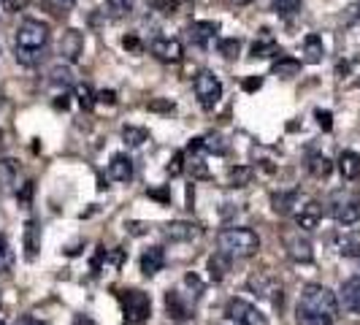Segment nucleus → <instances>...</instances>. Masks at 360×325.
Wrapping results in <instances>:
<instances>
[{"label": "nucleus", "instance_id": "f257e3e1", "mask_svg": "<svg viewBox=\"0 0 360 325\" xmlns=\"http://www.w3.org/2000/svg\"><path fill=\"white\" fill-rule=\"evenodd\" d=\"M339 314V298L325 285H307L298 298V325H333Z\"/></svg>", "mask_w": 360, "mask_h": 325}, {"label": "nucleus", "instance_id": "f03ea898", "mask_svg": "<svg viewBox=\"0 0 360 325\" xmlns=\"http://www.w3.org/2000/svg\"><path fill=\"white\" fill-rule=\"evenodd\" d=\"M52 30L41 19H22L14 30V57L22 65H36L49 46Z\"/></svg>", "mask_w": 360, "mask_h": 325}, {"label": "nucleus", "instance_id": "7ed1b4c3", "mask_svg": "<svg viewBox=\"0 0 360 325\" xmlns=\"http://www.w3.org/2000/svg\"><path fill=\"white\" fill-rule=\"evenodd\" d=\"M217 247L231 257H252L260 250V236L250 228H222L217 234Z\"/></svg>", "mask_w": 360, "mask_h": 325}, {"label": "nucleus", "instance_id": "20e7f679", "mask_svg": "<svg viewBox=\"0 0 360 325\" xmlns=\"http://www.w3.org/2000/svg\"><path fill=\"white\" fill-rule=\"evenodd\" d=\"M120 304H122V317L127 325H141L152 314V298L141 290H122Z\"/></svg>", "mask_w": 360, "mask_h": 325}, {"label": "nucleus", "instance_id": "39448f33", "mask_svg": "<svg viewBox=\"0 0 360 325\" xmlns=\"http://www.w3.org/2000/svg\"><path fill=\"white\" fill-rule=\"evenodd\" d=\"M193 90L203 108H214L222 98V82L212 71H198L193 79Z\"/></svg>", "mask_w": 360, "mask_h": 325}, {"label": "nucleus", "instance_id": "423d86ee", "mask_svg": "<svg viewBox=\"0 0 360 325\" xmlns=\"http://www.w3.org/2000/svg\"><path fill=\"white\" fill-rule=\"evenodd\" d=\"M225 314H228V320H233L238 325H269V317L244 298H231Z\"/></svg>", "mask_w": 360, "mask_h": 325}, {"label": "nucleus", "instance_id": "0eeeda50", "mask_svg": "<svg viewBox=\"0 0 360 325\" xmlns=\"http://www.w3.org/2000/svg\"><path fill=\"white\" fill-rule=\"evenodd\" d=\"M330 217L339 225H355L360 222V198L349 196V193H339L330 200Z\"/></svg>", "mask_w": 360, "mask_h": 325}, {"label": "nucleus", "instance_id": "6e6552de", "mask_svg": "<svg viewBox=\"0 0 360 325\" xmlns=\"http://www.w3.org/2000/svg\"><path fill=\"white\" fill-rule=\"evenodd\" d=\"M149 52L155 54L160 63H179L181 57H184V46H181L179 38L160 36L149 44Z\"/></svg>", "mask_w": 360, "mask_h": 325}, {"label": "nucleus", "instance_id": "1a4fd4ad", "mask_svg": "<svg viewBox=\"0 0 360 325\" xmlns=\"http://www.w3.org/2000/svg\"><path fill=\"white\" fill-rule=\"evenodd\" d=\"M320 219H323V206L317 200H307L304 206L295 209V222L301 231H314L320 225Z\"/></svg>", "mask_w": 360, "mask_h": 325}, {"label": "nucleus", "instance_id": "9d476101", "mask_svg": "<svg viewBox=\"0 0 360 325\" xmlns=\"http://www.w3.org/2000/svg\"><path fill=\"white\" fill-rule=\"evenodd\" d=\"M339 307L360 314V276H349L339 290Z\"/></svg>", "mask_w": 360, "mask_h": 325}, {"label": "nucleus", "instance_id": "9b49d317", "mask_svg": "<svg viewBox=\"0 0 360 325\" xmlns=\"http://www.w3.org/2000/svg\"><path fill=\"white\" fill-rule=\"evenodd\" d=\"M82 52H84V36L79 30H65L63 38H60V54H63V60L76 63L82 57Z\"/></svg>", "mask_w": 360, "mask_h": 325}, {"label": "nucleus", "instance_id": "f8f14e48", "mask_svg": "<svg viewBox=\"0 0 360 325\" xmlns=\"http://www.w3.org/2000/svg\"><path fill=\"white\" fill-rule=\"evenodd\" d=\"M217 30H219V27H217L214 22H193V25L187 27V36H190V41H193L195 46L206 49L217 38Z\"/></svg>", "mask_w": 360, "mask_h": 325}, {"label": "nucleus", "instance_id": "ddd939ff", "mask_svg": "<svg viewBox=\"0 0 360 325\" xmlns=\"http://www.w3.org/2000/svg\"><path fill=\"white\" fill-rule=\"evenodd\" d=\"M165 236L171 241H193L200 236V228L195 222H187V219H176V222H168L165 225Z\"/></svg>", "mask_w": 360, "mask_h": 325}, {"label": "nucleus", "instance_id": "4468645a", "mask_svg": "<svg viewBox=\"0 0 360 325\" xmlns=\"http://www.w3.org/2000/svg\"><path fill=\"white\" fill-rule=\"evenodd\" d=\"M106 174L111 181H130L133 179V160L127 155H114L108 162Z\"/></svg>", "mask_w": 360, "mask_h": 325}, {"label": "nucleus", "instance_id": "2eb2a0df", "mask_svg": "<svg viewBox=\"0 0 360 325\" xmlns=\"http://www.w3.org/2000/svg\"><path fill=\"white\" fill-rule=\"evenodd\" d=\"M301 206V196L295 193V190H288V193H274L271 196V209L276 212V215H292L295 209Z\"/></svg>", "mask_w": 360, "mask_h": 325}, {"label": "nucleus", "instance_id": "dca6fc26", "mask_svg": "<svg viewBox=\"0 0 360 325\" xmlns=\"http://www.w3.org/2000/svg\"><path fill=\"white\" fill-rule=\"evenodd\" d=\"M165 309H168V314H171L174 320H187V317L193 314L190 304L184 301V295L176 293V290H168V293H165Z\"/></svg>", "mask_w": 360, "mask_h": 325}, {"label": "nucleus", "instance_id": "f3484780", "mask_svg": "<svg viewBox=\"0 0 360 325\" xmlns=\"http://www.w3.org/2000/svg\"><path fill=\"white\" fill-rule=\"evenodd\" d=\"M333 247L344 257H355V255H360V234L358 231H344L333 238Z\"/></svg>", "mask_w": 360, "mask_h": 325}, {"label": "nucleus", "instance_id": "a211bd4d", "mask_svg": "<svg viewBox=\"0 0 360 325\" xmlns=\"http://www.w3.org/2000/svg\"><path fill=\"white\" fill-rule=\"evenodd\" d=\"M250 288L257 293V295H263V298H271L274 304H282V298L279 295H274V293H282V288L271 279V276H266V274H257V276H252L250 279Z\"/></svg>", "mask_w": 360, "mask_h": 325}, {"label": "nucleus", "instance_id": "6ab92c4d", "mask_svg": "<svg viewBox=\"0 0 360 325\" xmlns=\"http://www.w3.org/2000/svg\"><path fill=\"white\" fill-rule=\"evenodd\" d=\"M288 255L295 260V263H309V260L314 257V253H311V241L304 238V236H290Z\"/></svg>", "mask_w": 360, "mask_h": 325}, {"label": "nucleus", "instance_id": "aec40b11", "mask_svg": "<svg viewBox=\"0 0 360 325\" xmlns=\"http://www.w3.org/2000/svg\"><path fill=\"white\" fill-rule=\"evenodd\" d=\"M339 171H342V177L347 181L360 179V155L358 152H352V149L342 152V155H339Z\"/></svg>", "mask_w": 360, "mask_h": 325}, {"label": "nucleus", "instance_id": "412c9836", "mask_svg": "<svg viewBox=\"0 0 360 325\" xmlns=\"http://www.w3.org/2000/svg\"><path fill=\"white\" fill-rule=\"evenodd\" d=\"M165 266V253H162V247H149L144 255H141V271H144V276H155L158 271H162Z\"/></svg>", "mask_w": 360, "mask_h": 325}, {"label": "nucleus", "instance_id": "4be33fe9", "mask_svg": "<svg viewBox=\"0 0 360 325\" xmlns=\"http://www.w3.org/2000/svg\"><path fill=\"white\" fill-rule=\"evenodd\" d=\"M231 255H225L222 250L219 253H214L212 257H209V276L214 279V282H219V279H225V274L231 271Z\"/></svg>", "mask_w": 360, "mask_h": 325}, {"label": "nucleus", "instance_id": "5701e85b", "mask_svg": "<svg viewBox=\"0 0 360 325\" xmlns=\"http://www.w3.org/2000/svg\"><path fill=\"white\" fill-rule=\"evenodd\" d=\"M271 73L279 76V79H292V76L301 73V60H295V57H279V60L271 65Z\"/></svg>", "mask_w": 360, "mask_h": 325}, {"label": "nucleus", "instance_id": "b1692460", "mask_svg": "<svg viewBox=\"0 0 360 325\" xmlns=\"http://www.w3.org/2000/svg\"><path fill=\"white\" fill-rule=\"evenodd\" d=\"M307 168L311 177H317V179H325L330 171H333V162L328 160L325 155H320V152H311L307 160Z\"/></svg>", "mask_w": 360, "mask_h": 325}, {"label": "nucleus", "instance_id": "393cba45", "mask_svg": "<svg viewBox=\"0 0 360 325\" xmlns=\"http://www.w3.org/2000/svg\"><path fill=\"white\" fill-rule=\"evenodd\" d=\"M325 57V44L320 36H307L304 38V60L307 63H320Z\"/></svg>", "mask_w": 360, "mask_h": 325}, {"label": "nucleus", "instance_id": "a878e982", "mask_svg": "<svg viewBox=\"0 0 360 325\" xmlns=\"http://www.w3.org/2000/svg\"><path fill=\"white\" fill-rule=\"evenodd\" d=\"M41 228H38L36 222H27V228H25V255L27 257H36L38 247H41Z\"/></svg>", "mask_w": 360, "mask_h": 325}, {"label": "nucleus", "instance_id": "bb28decb", "mask_svg": "<svg viewBox=\"0 0 360 325\" xmlns=\"http://www.w3.org/2000/svg\"><path fill=\"white\" fill-rule=\"evenodd\" d=\"M122 139H125L127 146H144L149 141V133L144 127H136V125H125L122 127Z\"/></svg>", "mask_w": 360, "mask_h": 325}, {"label": "nucleus", "instance_id": "cd10ccee", "mask_svg": "<svg viewBox=\"0 0 360 325\" xmlns=\"http://www.w3.org/2000/svg\"><path fill=\"white\" fill-rule=\"evenodd\" d=\"M49 82L57 84V87H71L73 84V71L68 65H54L49 71Z\"/></svg>", "mask_w": 360, "mask_h": 325}, {"label": "nucleus", "instance_id": "c85d7f7f", "mask_svg": "<svg viewBox=\"0 0 360 325\" xmlns=\"http://www.w3.org/2000/svg\"><path fill=\"white\" fill-rule=\"evenodd\" d=\"M231 184L233 187H247L250 184V179H252V168L250 165H236V168H231Z\"/></svg>", "mask_w": 360, "mask_h": 325}, {"label": "nucleus", "instance_id": "c756f323", "mask_svg": "<svg viewBox=\"0 0 360 325\" xmlns=\"http://www.w3.org/2000/svg\"><path fill=\"white\" fill-rule=\"evenodd\" d=\"M276 44H274V38L271 36H263L260 41H255L252 44V57H271V54H276Z\"/></svg>", "mask_w": 360, "mask_h": 325}, {"label": "nucleus", "instance_id": "7c9ffc66", "mask_svg": "<svg viewBox=\"0 0 360 325\" xmlns=\"http://www.w3.org/2000/svg\"><path fill=\"white\" fill-rule=\"evenodd\" d=\"M76 103L84 111H90L95 106V92H92L90 84H76Z\"/></svg>", "mask_w": 360, "mask_h": 325}, {"label": "nucleus", "instance_id": "2f4dec72", "mask_svg": "<svg viewBox=\"0 0 360 325\" xmlns=\"http://www.w3.org/2000/svg\"><path fill=\"white\" fill-rule=\"evenodd\" d=\"M217 49H219L222 57L233 60V57H238V52H241V41H238V38H222V41L217 44Z\"/></svg>", "mask_w": 360, "mask_h": 325}, {"label": "nucleus", "instance_id": "473e14b6", "mask_svg": "<svg viewBox=\"0 0 360 325\" xmlns=\"http://www.w3.org/2000/svg\"><path fill=\"white\" fill-rule=\"evenodd\" d=\"M274 8L279 17H292L301 11V0H274Z\"/></svg>", "mask_w": 360, "mask_h": 325}, {"label": "nucleus", "instance_id": "72a5a7b5", "mask_svg": "<svg viewBox=\"0 0 360 325\" xmlns=\"http://www.w3.org/2000/svg\"><path fill=\"white\" fill-rule=\"evenodd\" d=\"M200 144H203V149H206V152H214V155H225V152H228V146L222 144V136H203V139H200Z\"/></svg>", "mask_w": 360, "mask_h": 325}, {"label": "nucleus", "instance_id": "f704fd0d", "mask_svg": "<svg viewBox=\"0 0 360 325\" xmlns=\"http://www.w3.org/2000/svg\"><path fill=\"white\" fill-rule=\"evenodd\" d=\"M106 8L114 14V17H125L133 8V0H106Z\"/></svg>", "mask_w": 360, "mask_h": 325}, {"label": "nucleus", "instance_id": "c9c22d12", "mask_svg": "<svg viewBox=\"0 0 360 325\" xmlns=\"http://www.w3.org/2000/svg\"><path fill=\"white\" fill-rule=\"evenodd\" d=\"M14 177H17V165H14V160L0 162V179L6 181V184H11V181H14Z\"/></svg>", "mask_w": 360, "mask_h": 325}, {"label": "nucleus", "instance_id": "e433bc0d", "mask_svg": "<svg viewBox=\"0 0 360 325\" xmlns=\"http://www.w3.org/2000/svg\"><path fill=\"white\" fill-rule=\"evenodd\" d=\"M152 8L160 14H174L179 8V0H152Z\"/></svg>", "mask_w": 360, "mask_h": 325}, {"label": "nucleus", "instance_id": "4c0bfd02", "mask_svg": "<svg viewBox=\"0 0 360 325\" xmlns=\"http://www.w3.org/2000/svg\"><path fill=\"white\" fill-rule=\"evenodd\" d=\"M27 3H30V0H0V6H3L6 14H19V11H25Z\"/></svg>", "mask_w": 360, "mask_h": 325}, {"label": "nucleus", "instance_id": "58836bf2", "mask_svg": "<svg viewBox=\"0 0 360 325\" xmlns=\"http://www.w3.org/2000/svg\"><path fill=\"white\" fill-rule=\"evenodd\" d=\"M8 263H11V250H8L6 236H0V271L8 269Z\"/></svg>", "mask_w": 360, "mask_h": 325}, {"label": "nucleus", "instance_id": "ea45409f", "mask_svg": "<svg viewBox=\"0 0 360 325\" xmlns=\"http://www.w3.org/2000/svg\"><path fill=\"white\" fill-rule=\"evenodd\" d=\"M181 171H184V152H176L174 160L168 162V174H171V177H179Z\"/></svg>", "mask_w": 360, "mask_h": 325}, {"label": "nucleus", "instance_id": "a19ab883", "mask_svg": "<svg viewBox=\"0 0 360 325\" xmlns=\"http://www.w3.org/2000/svg\"><path fill=\"white\" fill-rule=\"evenodd\" d=\"M260 87H263V79H260V76H252V79H247V82H244V90L247 92L260 90Z\"/></svg>", "mask_w": 360, "mask_h": 325}, {"label": "nucleus", "instance_id": "79ce46f5", "mask_svg": "<svg viewBox=\"0 0 360 325\" xmlns=\"http://www.w3.org/2000/svg\"><path fill=\"white\" fill-rule=\"evenodd\" d=\"M98 98H101L103 103H108V106H114V103H117V92H114V90H103Z\"/></svg>", "mask_w": 360, "mask_h": 325}, {"label": "nucleus", "instance_id": "37998d69", "mask_svg": "<svg viewBox=\"0 0 360 325\" xmlns=\"http://www.w3.org/2000/svg\"><path fill=\"white\" fill-rule=\"evenodd\" d=\"M122 46H125V49H133V52H139V49H141V44H139V38L136 36H127L125 41H122Z\"/></svg>", "mask_w": 360, "mask_h": 325}, {"label": "nucleus", "instance_id": "c03bdc74", "mask_svg": "<svg viewBox=\"0 0 360 325\" xmlns=\"http://www.w3.org/2000/svg\"><path fill=\"white\" fill-rule=\"evenodd\" d=\"M17 325H46L44 320H38V317H33V314H25V317H19Z\"/></svg>", "mask_w": 360, "mask_h": 325}, {"label": "nucleus", "instance_id": "a18cd8bd", "mask_svg": "<svg viewBox=\"0 0 360 325\" xmlns=\"http://www.w3.org/2000/svg\"><path fill=\"white\" fill-rule=\"evenodd\" d=\"M317 120H320V125H323L325 130H330V125H333V122H330V114H328V111H317Z\"/></svg>", "mask_w": 360, "mask_h": 325}, {"label": "nucleus", "instance_id": "49530a36", "mask_svg": "<svg viewBox=\"0 0 360 325\" xmlns=\"http://www.w3.org/2000/svg\"><path fill=\"white\" fill-rule=\"evenodd\" d=\"M73 325H95V320L87 317V314H76V317H73Z\"/></svg>", "mask_w": 360, "mask_h": 325}, {"label": "nucleus", "instance_id": "de8ad7c7", "mask_svg": "<svg viewBox=\"0 0 360 325\" xmlns=\"http://www.w3.org/2000/svg\"><path fill=\"white\" fill-rule=\"evenodd\" d=\"M30 193H33V181H27V184H25V190H22L19 200H22V203H27V200H30Z\"/></svg>", "mask_w": 360, "mask_h": 325}, {"label": "nucleus", "instance_id": "09e8293b", "mask_svg": "<svg viewBox=\"0 0 360 325\" xmlns=\"http://www.w3.org/2000/svg\"><path fill=\"white\" fill-rule=\"evenodd\" d=\"M349 19H352V22H360V0L349 8Z\"/></svg>", "mask_w": 360, "mask_h": 325}, {"label": "nucleus", "instance_id": "8fccbe9b", "mask_svg": "<svg viewBox=\"0 0 360 325\" xmlns=\"http://www.w3.org/2000/svg\"><path fill=\"white\" fill-rule=\"evenodd\" d=\"M54 6H60V8H68V6H73V0H52Z\"/></svg>", "mask_w": 360, "mask_h": 325}, {"label": "nucleus", "instance_id": "3c124183", "mask_svg": "<svg viewBox=\"0 0 360 325\" xmlns=\"http://www.w3.org/2000/svg\"><path fill=\"white\" fill-rule=\"evenodd\" d=\"M149 108H158L160 111V108H174V103H152Z\"/></svg>", "mask_w": 360, "mask_h": 325}, {"label": "nucleus", "instance_id": "603ef678", "mask_svg": "<svg viewBox=\"0 0 360 325\" xmlns=\"http://www.w3.org/2000/svg\"><path fill=\"white\" fill-rule=\"evenodd\" d=\"M231 3H236V6H250L252 0H231Z\"/></svg>", "mask_w": 360, "mask_h": 325}, {"label": "nucleus", "instance_id": "864d4df0", "mask_svg": "<svg viewBox=\"0 0 360 325\" xmlns=\"http://www.w3.org/2000/svg\"><path fill=\"white\" fill-rule=\"evenodd\" d=\"M0 103H3V90H0Z\"/></svg>", "mask_w": 360, "mask_h": 325}, {"label": "nucleus", "instance_id": "5fc2aeb1", "mask_svg": "<svg viewBox=\"0 0 360 325\" xmlns=\"http://www.w3.org/2000/svg\"><path fill=\"white\" fill-rule=\"evenodd\" d=\"M225 325H238V323H233V320H231V323H225Z\"/></svg>", "mask_w": 360, "mask_h": 325}, {"label": "nucleus", "instance_id": "6e6d98bb", "mask_svg": "<svg viewBox=\"0 0 360 325\" xmlns=\"http://www.w3.org/2000/svg\"><path fill=\"white\" fill-rule=\"evenodd\" d=\"M0 325H6V323H3V320H0Z\"/></svg>", "mask_w": 360, "mask_h": 325}]
</instances>
